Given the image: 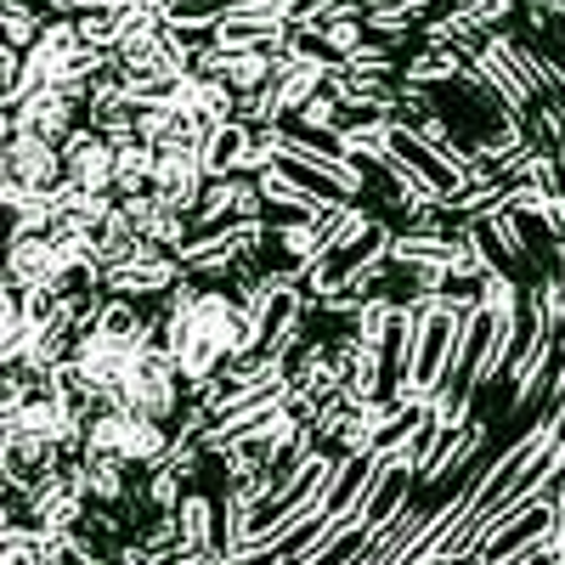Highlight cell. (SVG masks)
<instances>
[{
  "label": "cell",
  "instance_id": "6da1fadb",
  "mask_svg": "<svg viewBox=\"0 0 565 565\" xmlns=\"http://www.w3.org/2000/svg\"><path fill=\"white\" fill-rule=\"evenodd\" d=\"M159 340L181 362L186 385H210L226 373V362L244 351L249 340V306L232 289H199V277L186 271V282L164 300Z\"/></svg>",
  "mask_w": 565,
  "mask_h": 565
},
{
  "label": "cell",
  "instance_id": "7a4b0ae2",
  "mask_svg": "<svg viewBox=\"0 0 565 565\" xmlns=\"http://www.w3.org/2000/svg\"><path fill=\"white\" fill-rule=\"evenodd\" d=\"M79 452H108L125 469L153 476V469H164L170 452H175V430H170L164 418H141V413H125V407H103V413H85Z\"/></svg>",
  "mask_w": 565,
  "mask_h": 565
},
{
  "label": "cell",
  "instance_id": "3957f363",
  "mask_svg": "<svg viewBox=\"0 0 565 565\" xmlns=\"http://www.w3.org/2000/svg\"><path fill=\"white\" fill-rule=\"evenodd\" d=\"M458 334H463V317L447 311V306H424L413 317V380L402 391V402L413 407H430L452 373V356H458Z\"/></svg>",
  "mask_w": 565,
  "mask_h": 565
},
{
  "label": "cell",
  "instance_id": "277c9868",
  "mask_svg": "<svg viewBox=\"0 0 565 565\" xmlns=\"http://www.w3.org/2000/svg\"><path fill=\"white\" fill-rule=\"evenodd\" d=\"M385 153L396 159V170L418 186L424 199H436V204H447V199H458V186L469 181V170L447 153V148H436L430 136H418L413 125H391V136H385Z\"/></svg>",
  "mask_w": 565,
  "mask_h": 565
},
{
  "label": "cell",
  "instance_id": "5b68a950",
  "mask_svg": "<svg viewBox=\"0 0 565 565\" xmlns=\"http://www.w3.org/2000/svg\"><path fill=\"white\" fill-rule=\"evenodd\" d=\"M543 543H554V503L532 498V503H521V509H509L503 521H492V526L476 537L469 559H476V565H509V559L537 554Z\"/></svg>",
  "mask_w": 565,
  "mask_h": 565
},
{
  "label": "cell",
  "instance_id": "8992f818",
  "mask_svg": "<svg viewBox=\"0 0 565 565\" xmlns=\"http://www.w3.org/2000/svg\"><path fill=\"white\" fill-rule=\"evenodd\" d=\"M210 159H204V141H164L159 159H153V193L164 204H175L181 215H193L210 193Z\"/></svg>",
  "mask_w": 565,
  "mask_h": 565
},
{
  "label": "cell",
  "instance_id": "52a82bcc",
  "mask_svg": "<svg viewBox=\"0 0 565 565\" xmlns=\"http://www.w3.org/2000/svg\"><path fill=\"white\" fill-rule=\"evenodd\" d=\"M63 148L45 136H23L7 130V186H23V193H63Z\"/></svg>",
  "mask_w": 565,
  "mask_h": 565
},
{
  "label": "cell",
  "instance_id": "ba28073f",
  "mask_svg": "<svg viewBox=\"0 0 565 565\" xmlns=\"http://www.w3.org/2000/svg\"><path fill=\"white\" fill-rule=\"evenodd\" d=\"M85 125V103L68 97V90H29L23 103L7 108V130H23V136H45V141H63Z\"/></svg>",
  "mask_w": 565,
  "mask_h": 565
},
{
  "label": "cell",
  "instance_id": "9c48e42d",
  "mask_svg": "<svg viewBox=\"0 0 565 565\" xmlns=\"http://www.w3.org/2000/svg\"><path fill=\"white\" fill-rule=\"evenodd\" d=\"M114 153H119V141L103 136V130H90L79 125L68 141H63V181L79 186V193H103V199H119L114 193Z\"/></svg>",
  "mask_w": 565,
  "mask_h": 565
},
{
  "label": "cell",
  "instance_id": "30bf717a",
  "mask_svg": "<svg viewBox=\"0 0 565 565\" xmlns=\"http://www.w3.org/2000/svg\"><path fill=\"white\" fill-rule=\"evenodd\" d=\"M413 487H418V469H413L407 458H380V476H373V487H367L362 521H367L373 532L396 526L402 514L413 509Z\"/></svg>",
  "mask_w": 565,
  "mask_h": 565
},
{
  "label": "cell",
  "instance_id": "8fae6325",
  "mask_svg": "<svg viewBox=\"0 0 565 565\" xmlns=\"http://www.w3.org/2000/svg\"><path fill=\"white\" fill-rule=\"evenodd\" d=\"M63 277H68V266H63V255H57V244L45 238H12V249H7V289H63Z\"/></svg>",
  "mask_w": 565,
  "mask_h": 565
},
{
  "label": "cell",
  "instance_id": "7c38bea8",
  "mask_svg": "<svg viewBox=\"0 0 565 565\" xmlns=\"http://www.w3.org/2000/svg\"><path fill=\"white\" fill-rule=\"evenodd\" d=\"M373 476H380V452H351L345 463H334V476H328L322 509L334 514V521H351V514H362Z\"/></svg>",
  "mask_w": 565,
  "mask_h": 565
},
{
  "label": "cell",
  "instance_id": "4fadbf2b",
  "mask_svg": "<svg viewBox=\"0 0 565 565\" xmlns=\"http://www.w3.org/2000/svg\"><path fill=\"white\" fill-rule=\"evenodd\" d=\"M125 221L141 232V244H153V249H175L181 255V238H186V215L175 204H164L159 193H136V199H119Z\"/></svg>",
  "mask_w": 565,
  "mask_h": 565
},
{
  "label": "cell",
  "instance_id": "5bb4252c",
  "mask_svg": "<svg viewBox=\"0 0 565 565\" xmlns=\"http://www.w3.org/2000/svg\"><path fill=\"white\" fill-rule=\"evenodd\" d=\"M175 521H181V543H186V548L221 559V498H210V492L193 487V492L181 498Z\"/></svg>",
  "mask_w": 565,
  "mask_h": 565
},
{
  "label": "cell",
  "instance_id": "9a60e30c",
  "mask_svg": "<svg viewBox=\"0 0 565 565\" xmlns=\"http://www.w3.org/2000/svg\"><path fill=\"white\" fill-rule=\"evenodd\" d=\"M249 130H255V125H244V119H232V125L210 130V141H204L210 175H244V159H249Z\"/></svg>",
  "mask_w": 565,
  "mask_h": 565
},
{
  "label": "cell",
  "instance_id": "2e32d148",
  "mask_svg": "<svg viewBox=\"0 0 565 565\" xmlns=\"http://www.w3.org/2000/svg\"><path fill=\"white\" fill-rule=\"evenodd\" d=\"M57 18H90V12H119V0H40Z\"/></svg>",
  "mask_w": 565,
  "mask_h": 565
},
{
  "label": "cell",
  "instance_id": "e0dca14e",
  "mask_svg": "<svg viewBox=\"0 0 565 565\" xmlns=\"http://www.w3.org/2000/svg\"><path fill=\"white\" fill-rule=\"evenodd\" d=\"M509 565H565V554H559L554 543H543L537 554H526V559H509Z\"/></svg>",
  "mask_w": 565,
  "mask_h": 565
},
{
  "label": "cell",
  "instance_id": "ac0fdd59",
  "mask_svg": "<svg viewBox=\"0 0 565 565\" xmlns=\"http://www.w3.org/2000/svg\"><path fill=\"white\" fill-rule=\"evenodd\" d=\"M554 548L565 554V487H559V498H554Z\"/></svg>",
  "mask_w": 565,
  "mask_h": 565
}]
</instances>
